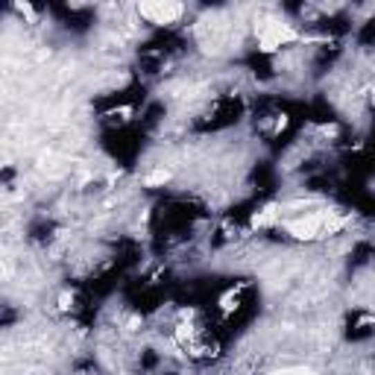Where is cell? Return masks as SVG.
I'll list each match as a JSON object with an SVG mask.
<instances>
[{"label": "cell", "instance_id": "cell-1", "mask_svg": "<svg viewBox=\"0 0 375 375\" xmlns=\"http://www.w3.org/2000/svg\"><path fill=\"white\" fill-rule=\"evenodd\" d=\"M349 226V214H340V211H329V208H314V211H299V214L282 217V232L293 241L302 244H314L322 241V237L340 235Z\"/></svg>", "mask_w": 375, "mask_h": 375}, {"label": "cell", "instance_id": "cell-2", "mask_svg": "<svg viewBox=\"0 0 375 375\" xmlns=\"http://www.w3.org/2000/svg\"><path fill=\"white\" fill-rule=\"evenodd\" d=\"M302 35H299V30L293 27V24H287L282 18H264L255 24V44H258V53H279V50L296 44Z\"/></svg>", "mask_w": 375, "mask_h": 375}, {"label": "cell", "instance_id": "cell-3", "mask_svg": "<svg viewBox=\"0 0 375 375\" xmlns=\"http://www.w3.org/2000/svg\"><path fill=\"white\" fill-rule=\"evenodd\" d=\"M138 18L149 27H176V24L185 18L188 6L176 3V0H144V3L135 6Z\"/></svg>", "mask_w": 375, "mask_h": 375}, {"label": "cell", "instance_id": "cell-4", "mask_svg": "<svg viewBox=\"0 0 375 375\" xmlns=\"http://www.w3.org/2000/svg\"><path fill=\"white\" fill-rule=\"evenodd\" d=\"M282 205L276 203H270L264 208H258L253 211V217H249V229H255V232H270V229H279L282 226Z\"/></svg>", "mask_w": 375, "mask_h": 375}, {"label": "cell", "instance_id": "cell-5", "mask_svg": "<svg viewBox=\"0 0 375 375\" xmlns=\"http://www.w3.org/2000/svg\"><path fill=\"white\" fill-rule=\"evenodd\" d=\"M170 179H173V173H170L167 167H153V170H149L147 176H144V185H147V188H165Z\"/></svg>", "mask_w": 375, "mask_h": 375}, {"label": "cell", "instance_id": "cell-6", "mask_svg": "<svg viewBox=\"0 0 375 375\" xmlns=\"http://www.w3.org/2000/svg\"><path fill=\"white\" fill-rule=\"evenodd\" d=\"M267 375H317V369H311L305 364H284V367L270 369Z\"/></svg>", "mask_w": 375, "mask_h": 375}, {"label": "cell", "instance_id": "cell-7", "mask_svg": "<svg viewBox=\"0 0 375 375\" xmlns=\"http://www.w3.org/2000/svg\"><path fill=\"white\" fill-rule=\"evenodd\" d=\"M73 302H77V293H73V291H65L59 296V308L62 311H73Z\"/></svg>", "mask_w": 375, "mask_h": 375}]
</instances>
